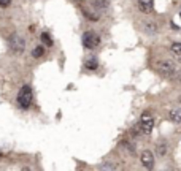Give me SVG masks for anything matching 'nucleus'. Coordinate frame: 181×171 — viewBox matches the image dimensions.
Returning a JSON list of instances; mask_svg holds the SVG:
<instances>
[{
	"label": "nucleus",
	"mask_w": 181,
	"mask_h": 171,
	"mask_svg": "<svg viewBox=\"0 0 181 171\" xmlns=\"http://www.w3.org/2000/svg\"><path fill=\"white\" fill-rule=\"evenodd\" d=\"M156 70L159 71L162 76H165V78L176 79L179 67H176V63L172 62V60H159V62L156 63Z\"/></svg>",
	"instance_id": "nucleus-1"
},
{
	"label": "nucleus",
	"mask_w": 181,
	"mask_h": 171,
	"mask_svg": "<svg viewBox=\"0 0 181 171\" xmlns=\"http://www.w3.org/2000/svg\"><path fill=\"white\" fill-rule=\"evenodd\" d=\"M141 163H143V167L145 168H148L151 170L152 167H154V155H152V152L151 151H143L141 152Z\"/></svg>",
	"instance_id": "nucleus-6"
},
{
	"label": "nucleus",
	"mask_w": 181,
	"mask_h": 171,
	"mask_svg": "<svg viewBox=\"0 0 181 171\" xmlns=\"http://www.w3.org/2000/svg\"><path fill=\"white\" fill-rule=\"evenodd\" d=\"M179 103H181V95H179Z\"/></svg>",
	"instance_id": "nucleus-17"
},
{
	"label": "nucleus",
	"mask_w": 181,
	"mask_h": 171,
	"mask_svg": "<svg viewBox=\"0 0 181 171\" xmlns=\"http://www.w3.org/2000/svg\"><path fill=\"white\" fill-rule=\"evenodd\" d=\"M138 125H140L141 131H143V135H149L152 131V127H154V119H152V116L149 113H143L140 117Z\"/></svg>",
	"instance_id": "nucleus-4"
},
{
	"label": "nucleus",
	"mask_w": 181,
	"mask_h": 171,
	"mask_svg": "<svg viewBox=\"0 0 181 171\" xmlns=\"http://www.w3.org/2000/svg\"><path fill=\"white\" fill-rule=\"evenodd\" d=\"M97 67H99V63H97V59L95 57H89L86 60V68L87 70H95Z\"/></svg>",
	"instance_id": "nucleus-10"
},
{
	"label": "nucleus",
	"mask_w": 181,
	"mask_h": 171,
	"mask_svg": "<svg viewBox=\"0 0 181 171\" xmlns=\"http://www.w3.org/2000/svg\"><path fill=\"white\" fill-rule=\"evenodd\" d=\"M10 48L13 49V51H16V52L24 51V48H26V41H24V38H21L18 34L11 35V37H10Z\"/></svg>",
	"instance_id": "nucleus-5"
},
{
	"label": "nucleus",
	"mask_w": 181,
	"mask_h": 171,
	"mask_svg": "<svg viewBox=\"0 0 181 171\" xmlns=\"http://www.w3.org/2000/svg\"><path fill=\"white\" fill-rule=\"evenodd\" d=\"M100 45V37L95 34V32L89 30V32H84L83 35V46L86 49H94Z\"/></svg>",
	"instance_id": "nucleus-3"
},
{
	"label": "nucleus",
	"mask_w": 181,
	"mask_h": 171,
	"mask_svg": "<svg viewBox=\"0 0 181 171\" xmlns=\"http://www.w3.org/2000/svg\"><path fill=\"white\" fill-rule=\"evenodd\" d=\"M176 79H178V81H181V68H179V71H178V76H176Z\"/></svg>",
	"instance_id": "nucleus-16"
},
{
	"label": "nucleus",
	"mask_w": 181,
	"mask_h": 171,
	"mask_svg": "<svg viewBox=\"0 0 181 171\" xmlns=\"http://www.w3.org/2000/svg\"><path fill=\"white\" fill-rule=\"evenodd\" d=\"M32 56L35 57V59L41 57V56H43V48H41V46H37V48H35V49H33V51H32Z\"/></svg>",
	"instance_id": "nucleus-14"
},
{
	"label": "nucleus",
	"mask_w": 181,
	"mask_h": 171,
	"mask_svg": "<svg viewBox=\"0 0 181 171\" xmlns=\"http://www.w3.org/2000/svg\"><path fill=\"white\" fill-rule=\"evenodd\" d=\"M41 41H43L46 46H53V38H51V37L46 34V32H44V34H41Z\"/></svg>",
	"instance_id": "nucleus-12"
},
{
	"label": "nucleus",
	"mask_w": 181,
	"mask_h": 171,
	"mask_svg": "<svg viewBox=\"0 0 181 171\" xmlns=\"http://www.w3.org/2000/svg\"><path fill=\"white\" fill-rule=\"evenodd\" d=\"M143 29H145V32H146V34L154 35L156 32H157V24H156V22H152V21H148V22H145Z\"/></svg>",
	"instance_id": "nucleus-9"
},
{
	"label": "nucleus",
	"mask_w": 181,
	"mask_h": 171,
	"mask_svg": "<svg viewBox=\"0 0 181 171\" xmlns=\"http://www.w3.org/2000/svg\"><path fill=\"white\" fill-rule=\"evenodd\" d=\"M138 7H140V11L151 13L152 7H154V0H138Z\"/></svg>",
	"instance_id": "nucleus-7"
},
{
	"label": "nucleus",
	"mask_w": 181,
	"mask_h": 171,
	"mask_svg": "<svg viewBox=\"0 0 181 171\" xmlns=\"http://www.w3.org/2000/svg\"><path fill=\"white\" fill-rule=\"evenodd\" d=\"M172 52L176 54V56H181V43H173V45L170 46Z\"/></svg>",
	"instance_id": "nucleus-13"
},
{
	"label": "nucleus",
	"mask_w": 181,
	"mask_h": 171,
	"mask_svg": "<svg viewBox=\"0 0 181 171\" xmlns=\"http://www.w3.org/2000/svg\"><path fill=\"white\" fill-rule=\"evenodd\" d=\"M165 152H167V143L161 141L159 144H157V154H159V155H164Z\"/></svg>",
	"instance_id": "nucleus-11"
},
{
	"label": "nucleus",
	"mask_w": 181,
	"mask_h": 171,
	"mask_svg": "<svg viewBox=\"0 0 181 171\" xmlns=\"http://www.w3.org/2000/svg\"><path fill=\"white\" fill-rule=\"evenodd\" d=\"M32 97H33V93H32L30 86H22L19 93H18V103H19L21 109H27L30 106L32 105Z\"/></svg>",
	"instance_id": "nucleus-2"
},
{
	"label": "nucleus",
	"mask_w": 181,
	"mask_h": 171,
	"mask_svg": "<svg viewBox=\"0 0 181 171\" xmlns=\"http://www.w3.org/2000/svg\"><path fill=\"white\" fill-rule=\"evenodd\" d=\"M168 119H170L172 122H175V124H179L181 122V108L172 109L170 114H168Z\"/></svg>",
	"instance_id": "nucleus-8"
},
{
	"label": "nucleus",
	"mask_w": 181,
	"mask_h": 171,
	"mask_svg": "<svg viewBox=\"0 0 181 171\" xmlns=\"http://www.w3.org/2000/svg\"><path fill=\"white\" fill-rule=\"evenodd\" d=\"M11 0H0V7H8Z\"/></svg>",
	"instance_id": "nucleus-15"
}]
</instances>
